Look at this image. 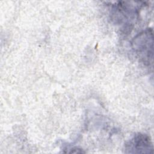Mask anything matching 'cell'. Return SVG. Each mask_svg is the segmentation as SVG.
<instances>
[{
	"mask_svg": "<svg viewBox=\"0 0 154 154\" xmlns=\"http://www.w3.org/2000/svg\"><path fill=\"white\" fill-rule=\"evenodd\" d=\"M126 149L129 150V153H152L153 147L152 141L148 135L138 134L135 135L126 145Z\"/></svg>",
	"mask_w": 154,
	"mask_h": 154,
	"instance_id": "7a4b0ae2",
	"label": "cell"
},
{
	"mask_svg": "<svg viewBox=\"0 0 154 154\" xmlns=\"http://www.w3.org/2000/svg\"><path fill=\"white\" fill-rule=\"evenodd\" d=\"M132 46L134 51L144 63H150L153 56L152 29L149 28L140 32L133 39Z\"/></svg>",
	"mask_w": 154,
	"mask_h": 154,
	"instance_id": "6da1fadb",
	"label": "cell"
}]
</instances>
